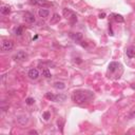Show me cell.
<instances>
[{
    "label": "cell",
    "mask_w": 135,
    "mask_h": 135,
    "mask_svg": "<svg viewBox=\"0 0 135 135\" xmlns=\"http://www.w3.org/2000/svg\"><path fill=\"white\" fill-rule=\"evenodd\" d=\"M92 97H93V93L91 91H87V90H77L72 94V100L77 105L84 103L85 101L90 100Z\"/></svg>",
    "instance_id": "1"
},
{
    "label": "cell",
    "mask_w": 135,
    "mask_h": 135,
    "mask_svg": "<svg viewBox=\"0 0 135 135\" xmlns=\"http://www.w3.org/2000/svg\"><path fill=\"white\" fill-rule=\"evenodd\" d=\"M1 51L3 52H8V51H11L13 48H14V42L12 40H8V39H4L1 41Z\"/></svg>",
    "instance_id": "2"
},
{
    "label": "cell",
    "mask_w": 135,
    "mask_h": 135,
    "mask_svg": "<svg viewBox=\"0 0 135 135\" xmlns=\"http://www.w3.org/2000/svg\"><path fill=\"white\" fill-rule=\"evenodd\" d=\"M63 15L66 16L67 18H69L70 19V21L72 22V23H75L76 21H77V17H76V15L74 14L72 11H70V10H67V8H63Z\"/></svg>",
    "instance_id": "3"
},
{
    "label": "cell",
    "mask_w": 135,
    "mask_h": 135,
    "mask_svg": "<svg viewBox=\"0 0 135 135\" xmlns=\"http://www.w3.org/2000/svg\"><path fill=\"white\" fill-rule=\"evenodd\" d=\"M13 58H14L16 61H24V60L28 58V54L23 51H19L17 54H15Z\"/></svg>",
    "instance_id": "4"
},
{
    "label": "cell",
    "mask_w": 135,
    "mask_h": 135,
    "mask_svg": "<svg viewBox=\"0 0 135 135\" xmlns=\"http://www.w3.org/2000/svg\"><path fill=\"white\" fill-rule=\"evenodd\" d=\"M70 37L75 42H81L82 41V34L80 33H70Z\"/></svg>",
    "instance_id": "5"
},
{
    "label": "cell",
    "mask_w": 135,
    "mask_h": 135,
    "mask_svg": "<svg viewBox=\"0 0 135 135\" xmlns=\"http://www.w3.org/2000/svg\"><path fill=\"white\" fill-rule=\"evenodd\" d=\"M24 19H25V21H28L29 23H34V22L36 21L35 16H34V14H32L31 12L24 13Z\"/></svg>",
    "instance_id": "6"
},
{
    "label": "cell",
    "mask_w": 135,
    "mask_h": 135,
    "mask_svg": "<svg viewBox=\"0 0 135 135\" xmlns=\"http://www.w3.org/2000/svg\"><path fill=\"white\" fill-rule=\"evenodd\" d=\"M29 77L31 78V79H37L38 77H39V72H38L37 69H31L30 71H29Z\"/></svg>",
    "instance_id": "7"
},
{
    "label": "cell",
    "mask_w": 135,
    "mask_h": 135,
    "mask_svg": "<svg viewBox=\"0 0 135 135\" xmlns=\"http://www.w3.org/2000/svg\"><path fill=\"white\" fill-rule=\"evenodd\" d=\"M126 54H127V56L129 58L135 57V46H129V48L126 50Z\"/></svg>",
    "instance_id": "8"
},
{
    "label": "cell",
    "mask_w": 135,
    "mask_h": 135,
    "mask_svg": "<svg viewBox=\"0 0 135 135\" xmlns=\"http://www.w3.org/2000/svg\"><path fill=\"white\" fill-rule=\"evenodd\" d=\"M38 14H39V17L46 18V17H49V15H50V12H49V10H46L44 8H42L38 11Z\"/></svg>",
    "instance_id": "9"
},
{
    "label": "cell",
    "mask_w": 135,
    "mask_h": 135,
    "mask_svg": "<svg viewBox=\"0 0 135 135\" xmlns=\"http://www.w3.org/2000/svg\"><path fill=\"white\" fill-rule=\"evenodd\" d=\"M10 12H11V8L8 5H2L0 8V13L2 15H8V14H10Z\"/></svg>",
    "instance_id": "10"
},
{
    "label": "cell",
    "mask_w": 135,
    "mask_h": 135,
    "mask_svg": "<svg viewBox=\"0 0 135 135\" xmlns=\"http://www.w3.org/2000/svg\"><path fill=\"white\" fill-rule=\"evenodd\" d=\"M37 5H40L42 8H48V6L52 5V3L48 2L46 0H37Z\"/></svg>",
    "instance_id": "11"
},
{
    "label": "cell",
    "mask_w": 135,
    "mask_h": 135,
    "mask_svg": "<svg viewBox=\"0 0 135 135\" xmlns=\"http://www.w3.org/2000/svg\"><path fill=\"white\" fill-rule=\"evenodd\" d=\"M17 120H18V122H19L20 125H25V123L29 121V119H28V116L21 115V116H18Z\"/></svg>",
    "instance_id": "12"
},
{
    "label": "cell",
    "mask_w": 135,
    "mask_h": 135,
    "mask_svg": "<svg viewBox=\"0 0 135 135\" xmlns=\"http://www.w3.org/2000/svg\"><path fill=\"white\" fill-rule=\"evenodd\" d=\"M54 88H55V89H58V90H63L64 88H66V84L61 81H57V82L54 84Z\"/></svg>",
    "instance_id": "13"
},
{
    "label": "cell",
    "mask_w": 135,
    "mask_h": 135,
    "mask_svg": "<svg viewBox=\"0 0 135 135\" xmlns=\"http://www.w3.org/2000/svg\"><path fill=\"white\" fill-rule=\"evenodd\" d=\"M67 99V96L64 95V94H58V95H56V98H55V101H58V102H62V101H64Z\"/></svg>",
    "instance_id": "14"
},
{
    "label": "cell",
    "mask_w": 135,
    "mask_h": 135,
    "mask_svg": "<svg viewBox=\"0 0 135 135\" xmlns=\"http://www.w3.org/2000/svg\"><path fill=\"white\" fill-rule=\"evenodd\" d=\"M118 67H119V64L117 63V62H111V63L109 64V71L110 72H114Z\"/></svg>",
    "instance_id": "15"
},
{
    "label": "cell",
    "mask_w": 135,
    "mask_h": 135,
    "mask_svg": "<svg viewBox=\"0 0 135 135\" xmlns=\"http://www.w3.org/2000/svg\"><path fill=\"white\" fill-rule=\"evenodd\" d=\"M42 76H44L46 78H51L52 77L51 72L49 71L48 69H43V70H42Z\"/></svg>",
    "instance_id": "16"
},
{
    "label": "cell",
    "mask_w": 135,
    "mask_h": 135,
    "mask_svg": "<svg viewBox=\"0 0 135 135\" xmlns=\"http://www.w3.org/2000/svg\"><path fill=\"white\" fill-rule=\"evenodd\" d=\"M22 34H23V28L22 26H18V28L15 29V35L21 36Z\"/></svg>",
    "instance_id": "17"
},
{
    "label": "cell",
    "mask_w": 135,
    "mask_h": 135,
    "mask_svg": "<svg viewBox=\"0 0 135 135\" xmlns=\"http://www.w3.org/2000/svg\"><path fill=\"white\" fill-rule=\"evenodd\" d=\"M46 97L48 98V99L52 100V101H55L56 95H54V94H52V93H46Z\"/></svg>",
    "instance_id": "18"
},
{
    "label": "cell",
    "mask_w": 135,
    "mask_h": 135,
    "mask_svg": "<svg viewBox=\"0 0 135 135\" xmlns=\"http://www.w3.org/2000/svg\"><path fill=\"white\" fill-rule=\"evenodd\" d=\"M114 19L117 22H123V17L121 15H114Z\"/></svg>",
    "instance_id": "19"
},
{
    "label": "cell",
    "mask_w": 135,
    "mask_h": 135,
    "mask_svg": "<svg viewBox=\"0 0 135 135\" xmlns=\"http://www.w3.org/2000/svg\"><path fill=\"white\" fill-rule=\"evenodd\" d=\"M42 116H43L44 120H49L51 117V114H50V112H44V113L42 114Z\"/></svg>",
    "instance_id": "20"
},
{
    "label": "cell",
    "mask_w": 135,
    "mask_h": 135,
    "mask_svg": "<svg viewBox=\"0 0 135 135\" xmlns=\"http://www.w3.org/2000/svg\"><path fill=\"white\" fill-rule=\"evenodd\" d=\"M60 20V16L58 14H54V17H53V19H52V22H57V21H59Z\"/></svg>",
    "instance_id": "21"
},
{
    "label": "cell",
    "mask_w": 135,
    "mask_h": 135,
    "mask_svg": "<svg viewBox=\"0 0 135 135\" xmlns=\"http://www.w3.org/2000/svg\"><path fill=\"white\" fill-rule=\"evenodd\" d=\"M34 98H32V97H29V98H26L25 99V102H26V105H33L34 103Z\"/></svg>",
    "instance_id": "22"
},
{
    "label": "cell",
    "mask_w": 135,
    "mask_h": 135,
    "mask_svg": "<svg viewBox=\"0 0 135 135\" xmlns=\"http://www.w3.org/2000/svg\"><path fill=\"white\" fill-rule=\"evenodd\" d=\"M129 118H130V119H134V118H135V110L129 115Z\"/></svg>",
    "instance_id": "23"
},
{
    "label": "cell",
    "mask_w": 135,
    "mask_h": 135,
    "mask_svg": "<svg viewBox=\"0 0 135 135\" xmlns=\"http://www.w3.org/2000/svg\"><path fill=\"white\" fill-rule=\"evenodd\" d=\"M30 134H38V132L35 130H32V131H30Z\"/></svg>",
    "instance_id": "24"
},
{
    "label": "cell",
    "mask_w": 135,
    "mask_h": 135,
    "mask_svg": "<svg viewBox=\"0 0 135 135\" xmlns=\"http://www.w3.org/2000/svg\"><path fill=\"white\" fill-rule=\"evenodd\" d=\"M105 13H102V14L99 15V18H105Z\"/></svg>",
    "instance_id": "25"
},
{
    "label": "cell",
    "mask_w": 135,
    "mask_h": 135,
    "mask_svg": "<svg viewBox=\"0 0 135 135\" xmlns=\"http://www.w3.org/2000/svg\"><path fill=\"white\" fill-rule=\"evenodd\" d=\"M132 88H133V89H135V85H132Z\"/></svg>",
    "instance_id": "26"
}]
</instances>
